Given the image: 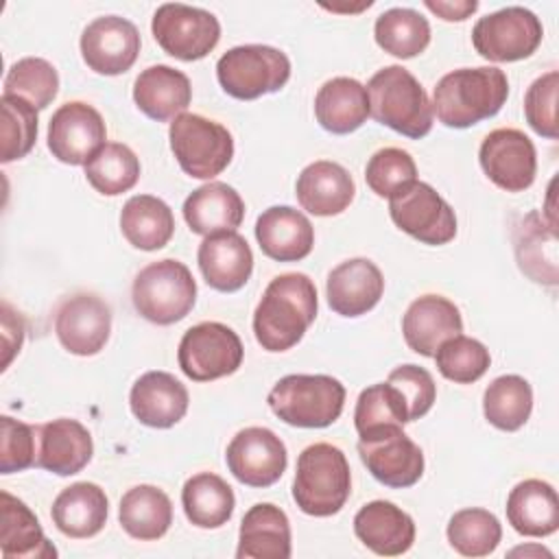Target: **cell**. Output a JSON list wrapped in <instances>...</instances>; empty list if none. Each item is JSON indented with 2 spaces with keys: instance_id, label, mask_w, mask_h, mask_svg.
Wrapping results in <instances>:
<instances>
[{
  "instance_id": "6da1fadb",
  "label": "cell",
  "mask_w": 559,
  "mask_h": 559,
  "mask_svg": "<svg viewBox=\"0 0 559 559\" xmlns=\"http://www.w3.org/2000/svg\"><path fill=\"white\" fill-rule=\"evenodd\" d=\"M317 306V288L306 273L273 277L253 312L255 341L266 352L290 349L312 325Z\"/></svg>"
},
{
  "instance_id": "7a4b0ae2",
  "label": "cell",
  "mask_w": 559,
  "mask_h": 559,
  "mask_svg": "<svg viewBox=\"0 0 559 559\" xmlns=\"http://www.w3.org/2000/svg\"><path fill=\"white\" fill-rule=\"evenodd\" d=\"M509 96V81L500 68H461L439 79L432 92V114L452 129H467L496 116Z\"/></svg>"
},
{
  "instance_id": "3957f363",
  "label": "cell",
  "mask_w": 559,
  "mask_h": 559,
  "mask_svg": "<svg viewBox=\"0 0 559 559\" xmlns=\"http://www.w3.org/2000/svg\"><path fill=\"white\" fill-rule=\"evenodd\" d=\"M369 116L411 138L419 140L432 129V103L421 83L402 66L378 70L367 83Z\"/></svg>"
},
{
  "instance_id": "277c9868",
  "label": "cell",
  "mask_w": 559,
  "mask_h": 559,
  "mask_svg": "<svg viewBox=\"0 0 559 559\" xmlns=\"http://www.w3.org/2000/svg\"><path fill=\"white\" fill-rule=\"evenodd\" d=\"M352 491L345 454L332 443H312L297 459L293 498L306 515L328 518L338 513Z\"/></svg>"
},
{
  "instance_id": "5b68a950",
  "label": "cell",
  "mask_w": 559,
  "mask_h": 559,
  "mask_svg": "<svg viewBox=\"0 0 559 559\" xmlns=\"http://www.w3.org/2000/svg\"><path fill=\"white\" fill-rule=\"evenodd\" d=\"M266 402L288 426L325 428L343 413L345 386L332 376L293 373L275 382Z\"/></svg>"
},
{
  "instance_id": "8992f818",
  "label": "cell",
  "mask_w": 559,
  "mask_h": 559,
  "mask_svg": "<svg viewBox=\"0 0 559 559\" xmlns=\"http://www.w3.org/2000/svg\"><path fill=\"white\" fill-rule=\"evenodd\" d=\"M131 299L146 321L170 325L194 308L197 282L183 262L164 258L146 264L135 275Z\"/></svg>"
},
{
  "instance_id": "52a82bcc",
  "label": "cell",
  "mask_w": 559,
  "mask_h": 559,
  "mask_svg": "<svg viewBox=\"0 0 559 559\" xmlns=\"http://www.w3.org/2000/svg\"><path fill=\"white\" fill-rule=\"evenodd\" d=\"M216 76L225 94L238 100H253L273 94L290 79L288 57L264 44L229 48L216 63Z\"/></svg>"
},
{
  "instance_id": "ba28073f",
  "label": "cell",
  "mask_w": 559,
  "mask_h": 559,
  "mask_svg": "<svg viewBox=\"0 0 559 559\" xmlns=\"http://www.w3.org/2000/svg\"><path fill=\"white\" fill-rule=\"evenodd\" d=\"M170 151L181 170L194 179H214L234 157L231 133L216 120L181 114L168 129Z\"/></svg>"
},
{
  "instance_id": "9c48e42d",
  "label": "cell",
  "mask_w": 559,
  "mask_h": 559,
  "mask_svg": "<svg viewBox=\"0 0 559 559\" xmlns=\"http://www.w3.org/2000/svg\"><path fill=\"white\" fill-rule=\"evenodd\" d=\"M240 336L225 323L203 321L186 330L179 341L177 360L194 382H210L231 376L242 365Z\"/></svg>"
},
{
  "instance_id": "30bf717a",
  "label": "cell",
  "mask_w": 559,
  "mask_h": 559,
  "mask_svg": "<svg viewBox=\"0 0 559 559\" xmlns=\"http://www.w3.org/2000/svg\"><path fill=\"white\" fill-rule=\"evenodd\" d=\"M539 17L524 7H504L480 17L472 31V44L487 61L504 63L531 57L542 44Z\"/></svg>"
},
{
  "instance_id": "8fae6325",
  "label": "cell",
  "mask_w": 559,
  "mask_h": 559,
  "mask_svg": "<svg viewBox=\"0 0 559 559\" xmlns=\"http://www.w3.org/2000/svg\"><path fill=\"white\" fill-rule=\"evenodd\" d=\"M151 31L162 50L181 61L203 59L221 39V24L214 13L179 2L157 7Z\"/></svg>"
},
{
  "instance_id": "7c38bea8",
  "label": "cell",
  "mask_w": 559,
  "mask_h": 559,
  "mask_svg": "<svg viewBox=\"0 0 559 559\" xmlns=\"http://www.w3.org/2000/svg\"><path fill=\"white\" fill-rule=\"evenodd\" d=\"M393 223L424 245H445L456 236V216L448 201L424 181H413L389 199Z\"/></svg>"
},
{
  "instance_id": "4fadbf2b",
  "label": "cell",
  "mask_w": 559,
  "mask_h": 559,
  "mask_svg": "<svg viewBox=\"0 0 559 559\" xmlns=\"http://www.w3.org/2000/svg\"><path fill=\"white\" fill-rule=\"evenodd\" d=\"M358 454L371 476L393 489L411 487L424 474V452L402 426L362 437L358 441Z\"/></svg>"
},
{
  "instance_id": "5bb4252c",
  "label": "cell",
  "mask_w": 559,
  "mask_h": 559,
  "mask_svg": "<svg viewBox=\"0 0 559 559\" xmlns=\"http://www.w3.org/2000/svg\"><path fill=\"white\" fill-rule=\"evenodd\" d=\"M103 116L87 103L61 105L48 122V148L52 157L70 166H85L107 142Z\"/></svg>"
},
{
  "instance_id": "9a60e30c",
  "label": "cell",
  "mask_w": 559,
  "mask_h": 559,
  "mask_svg": "<svg viewBox=\"0 0 559 559\" xmlns=\"http://www.w3.org/2000/svg\"><path fill=\"white\" fill-rule=\"evenodd\" d=\"M225 461L236 480L249 487H271L286 469L284 441L269 428L251 426L240 430L227 445Z\"/></svg>"
},
{
  "instance_id": "2e32d148",
  "label": "cell",
  "mask_w": 559,
  "mask_h": 559,
  "mask_svg": "<svg viewBox=\"0 0 559 559\" xmlns=\"http://www.w3.org/2000/svg\"><path fill=\"white\" fill-rule=\"evenodd\" d=\"M478 159L489 181L507 192H522L535 181V146L520 129L491 131L480 144Z\"/></svg>"
},
{
  "instance_id": "e0dca14e",
  "label": "cell",
  "mask_w": 559,
  "mask_h": 559,
  "mask_svg": "<svg viewBox=\"0 0 559 559\" xmlns=\"http://www.w3.org/2000/svg\"><path fill=\"white\" fill-rule=\"evenodd\" d=\"M140 52V33L120 15H103L90 22L81 35V55L90 70L105 76L127 72Z\"/></svg>"
},
{
  "instance_id": "ac0fdd59",
  "label": "cell",
  "mask_w": 559,
  "mask_h": 559,
  "mask_svg": "<svg viewBox=\"0 0 559 559\" xmlns=\"http://www.w3.org/2000/svg\"><path fill=\"white\" fill-rule=\"evenodd\" d=\"M55 332L70 354L94 356L109 341L111 310L98 295L76 293L59 306Z\"/></svg>"
},
{
  "instance_id": "d6986e66",
  "label": "cell",
  "mask_w": 559,
  "mask_h": 559,
  "mask_svg": "<svg viewBox=\"0 0 559 559\" xmlns=\"http://www.w3.org/2000/svg\"><path fill=\"white\" fill-rule=\"evenodd\" d=\"M199 269L214 290H240L253 271V253L247 240L236 231L205 236L197 251Z\"/></svg>"
},
{
  "instance_id": "ffe728a7",
  "label": "cell",
  "mask_w": 559,
  "mask_h": 559,
  "mask_svg": "<svg viewBox=\"0 0 559 559\" xmlns=\"http://www.w3.org/2000/svg\"><path fill=\"white\" fill-rule=\"evenodd\" d=\"M325 293L328 304L336 314L360 317L380 301L384 277L371 260L352 258L330 271Z\"/></svg>"
},
{
  "instance_id": "44dd1931",
  "label": "cell",
  "mask_w": 559,
  "mask_h": 559,
  "mask_svg": "<svg viewBox=\"0 0 559 559\" xmlns=\"http://www.w3.org/2000/svg\"><path fill=\"white\" fill-rule=\"evenodd\" d=\"M255 240L266 258L297 262L312 251L314 227L304 212L290 205H273L258 216Z\"/></svg>"
},
{
  "instance_id": "7402d4cb",
  "label": "cell",
  "mask_w": 559,
  "mask_h": 559,
  "mask_svg": "<svg viewBox=\"0 0 559 559\" xmlns=\"http://www.w3.org/2000/svg\"><path fill=\"white\" fill-rule=\"evenodd\" d=\"M37 459L35 467L48 469L57 476L79 474L94 454L90 430L76 419H52L37 426Z\"/></svg>"
},
{
  "instance_id": "603a6c76",
  "label": "cell",
  "mask_w": 559,
  "mask_h": 559,
  "mask_svg": "<svg viewBox=\"0 0 559 559\" xmlns=\"http://www.w3.org/2000/svg\"><path fill=\"white\" fill-rule=\"evenodd\" d=\"M463 330L459 308L441 295H424L415 299L404 319L402 332L406 345L421 356H435L439 345Z\"/></svg>"
},
{
  "instance_id": "cb8c5ba5",
  "label": "cell",
  "mask_w": 559,
  "mask_h": 559,
  "mask_svg": "<svg viewBox=\"0 0 559 559\" xmlns=\"http://www.w3.org/2000/svg\"><path fill=\"white\" fill-rule=\"evenodd\" d=\"M188 389L168 371H146L129 393L131 413L151 428H170L188 411Z\"/></svg>"
},
{
  "instance_id": "d4e9b609",
  "label": "cell",
  "mask_w": 559,
  "mask_h": 559,
  "mask_svg": "<svg viewBox=\"0 0 559 559\" xmlns=\"http://www.w3.org/2000/svg\"><path fill=\"white\" fill-rule=\"evenodd\" d=\"M356 537L380 557L404 555L415 542L413 518L389 500H373L354 515Z\"/></svg>"
},
{
  "instance_id": "484cf974",
  "label": "cell",
  "mask_w": 559,
  "mask_h": 559,
  "mask_svg": "<svg viewBox=\"0 0 559 559\" xmlns=\"http://www.w3.org/2000/svg\"><path fill=\"white\" fill-rule=\"evenodd\" d=\"M295 194L306 212L314 216H334L349 207L356 194V183L341 164L319 159L299 173Z\"/></svg>"
},
{
  "instance_id": "4316f807",
  "label": "cell",
  "mask_w": 559,
  "mask_h": 559,
  "mask_svg": "<svg viewBox=\"0 0 559 559\" xmlns=\"http://www.w3.org/2000/svg\"><path fill=\"white\" fill-rule=\"evenodd\" d=\"M190 98V79L181 70L164 63L142 70L133 83V100L138 109L157 122H168L186 114Z\"/></svg>"
},
{
  "instance_id": "83f0119b",
  "label": "cell",
  "mask_w": 559,
  "mask_h": 559,
  "mask_svg": "<svg viewBox=\"0 0 559 559\" xmlns=\"http://www.w3.org/2000/svg\"><path fill=\"white\" fill-rule=\"evenodd\" d=\"M238 559H288L290 557V522L286 513L271 504H253L238 533Z\"/></svg>"
},
{
  "instance_id": "f1b7e54d",
  "label": "cell",
  "mask_w": 559,
  "mask_h": 559,
  "mask_svg": "<svg viewBox=\"0 0 559 559\" xmlns=\"http://www.w3.org/2000/svg\"><path fill=\"white\" fill-rule=\"evenodd\" d=\"M317 122L336 135H345L362 127L369 118L367 87L349 76L325 81L314 96Z\"/></svg>"
},
{
  "instance_id": "f546056e",
  "label": "cell",
  "mask_w": 559,
  "mask_h": 559,
  "mask_svg": "<svg viewBox=\"0 0 559 559\" xmlns=\"http://www.w3.org/2000/svg\"><path fill=\"white\" fill-rule=\"evenodd\" d=\"M183 218L199 236L236 231L245 218V203L231 186L207 181L183 201Z\"/></svg>"
},
{
  "instance_id": "4dcf8cb0",
  "label": "cell",
  "mask_w": 559,
  "mask_h": 559,
  "mask_svg": "<svg viewBox=\"0 0 559 559\" xmlns=\"http://www.w3.org/2000/svg\"><path fill=\"white\" fill-rule=\"evenodd\" d=\"M109 500L96 483H74L66 487L52 502L55 526L74 539L94 537L107 522Z\"/></svg>"
},
{
  "instance_id": "1f68e13d",
  "label": "cell",
  "mask_w": 559,
  "mask_h": 559,
  "mask_svg": "<svg viewBox=\"0 0 559 559\" xmlns=\"http://www.w3.org/2000/svg\"><path fill=\"white\" fill-rule=\"evenodd\" d=\"M507 520L520 535L546 537L559 528V498L539 478L518 483L507 498Z\"/></svg>"
},
{
  "instance_id": "d6a6232c",
  "label": "cell",
  "mask_w": 559,
  "mask_h": 559,
  "mask_svg": "<svg viewBox=\"0 0 559 559\" xmlns=\"http://www.w3.org/2000/svg\"><path fill=\"white\" fill-rule=\"evenodd\" d=\"M0 552L4 559H48L57 548L46 539L35 513L9 491L0 493Z\"/></svg>"
},
{
  "instance_id": "836d02e7",
  "label": "cell",
  "mask_w": 559,
  "mask_h": 559,
  "mask_svg": "<svg viewBox=\"0 0 559 559\" xmlns=\"http://www.w3.org/2000/svg\"><path fill=\"white\" fill-rule=\"evenodd\" d=\"M118 520L133 539H159L173 524V502L155 485H135L120 498Z\"/></svg>"
},
{
  "instance_id": "e575fe53",
  "label": "cell",
  "mask_w": 559,
  "mask_h": 559,
  "mask_svg": "<svg viewBox=\"0 0 559 559\" xmlns=\"http://www.w3.org/2000/svg\"><path fill=\"white\" fill-rule=\"evenodd\" d=\"M122 236L142 251H155L168 245L175 234L173 210L153 194L131 197L120 212Z\"/></svg>"
},
{
  "instance_id": "d590c367",
  "label": "cell",
  "mask_w": 559,
  "mask_h": 559,
  "mask_svg": "<svg viewBox=\"0 0 559 559\" xmlns=\"http://www.w3.org/2000/svg\"><path fill=\"white\" fill-rule=\"evenodd\" d=\"M515 255L522 273L533 282L555 286L557 284V229L544 227V218L537 212L526 214L515 225Z\"/></svg>"
},
{
  "instance_id": "8d00e7d4",
  "label": "cell",
  "mask_w": 559,
  "mask_h": 559,
  "mask_svg": "<svg viewBox=\"0 0 559 559\" xmlns=\"http://www.w3.org/2000/svg\"><path fill=\"white\" fill-rule=\"evenodd\" d=\"M181 504L186 518L199 528L223 526L236 507L231 487L212 472L190 476L181 489Z\"/></svg>"
},
{
  "instance_id": "74e56055",
  "label": "cell",
  "mask_w": 559,
  "mask_h": 559,
  "mask_svg": "<svg viewBox=\"0 0 559 559\" xmlns=\"http://www.w3.org/2000/svg\"><path fill=\"white\" fill-rule=\"evenodd\" d=\"M373 37L384 52L397 59H411L428 48L430 24L419 11L395 7L378 15Z\"/></svg>"
},
{
  "instance_id": "f35d334b",
  "label": "cell",
  "mask_w": 559,
  "mask_h": 559,
  "mask_svg": "<svg viewBox=\"0 0 559 559\" xmlns=\"http://www.w3.org/2000/svg\"><path fill=\"white\" fill-rule=\"evenodd\" d=\"M533 411V389L515 373L496 378L483 395L485 419L498 430H520Z\"/></svg>"
},
{
  "instance_id": "ab89813d",
  "label": "cell",
  "mask_w": 559,
  "mask_h": 559,
  "mask_svg": "<svg viewBox=\"0 0 559 559\" xmlns=\"http://www.w3.org/2000/svg\"><path fill=\"white\" fill-rule=\"evenodd\" d=\"M85 179L90 186L105 194L116 197L131 190L140 179V159L120 142H107L87 164Z\"/></svg>"
},
{
  "instance_id": "60d3db41",
  "label": "cell",
  "mask_w": 559,
  "mask_h": 559,
  "mask_svg": "<svg viewBox=\"0 0 559 559\" xmlns=\"http://www.w3.org/2000/svg\"><path fill=\"white\" fill-rule=\"evenodd\" d=\"M502 539V526L487 509H461L448 522V542L463 557H487Z\"/></svg>"
},
{
  "instance_id": "b9f144b4",
  "label": "cell",
  "mask_w": 559,
  "mask_h": 559,
  "mask_svg": "<svg viewBox=\"0 0 559 559\" xmlns=\"http://www.w3.org/2000/svg\"><path fill=\"white\" fill-rule=\"evenodd\" d=\"M356 430L362 437L380 432L384 428L408 424V408L400 391L389 382H378L360 391L354 411Z\"/></svg>"
},
{
  "instance_id": "7bdbcfd3",
  "label": "cell",
  "mask_w": 559,
  "mask_h": 559,
  "mask_svg": "<svg viewBox=\"0 0 559 559\" xmlns=\"http://www.w3.org/2000/svg\"><path fill=\"white\" fill-rule=\"evenodd\" d=\"M59 92V74L52 63L41 57H24L15 61L7 76L2 94L20 96L35 109H46Z\"/></svg>"
},
{
  "instance_id": "ee69618b",
  "label": "cell",
  "mask_w": 559,
  "mask_h": 559,
  "mask_svg": "<svg viewBox=\"0 0 559 559\" xmlns=\"http://www.w3.org/2000/svg\"><path fill=\"white\" fill-rule=\"evenodd\" d=\"M435 360L439 373L445 380H452L456 384H472L485 376L491 356L480 341L456 334L439 345V349L435 352Z\"/></svg>"
},
{
  "instance_id": "f6af8a7d",
  "label": "cell",
  "mask_w": 559,
  "mask_h": 559,
  "mask_svg": "<svg viewBox=\"0 0 559 559\" xmlns=\"http://www.w3.org/2000/svg\"><path fill=\"white\" fill-rule=\"evenodd\" d=\"M2 107V148L0 159L2 164L22 159L31 153L37 140V109L11 94H2L0 98Z\"/></svg>"
},
{
  "instance_id": "bcb514c9",
  "label": "cell",
  "mask_w": 559,
  "mask_h": 559,
  "mask_svg": "<svg viewBox=\"0 0 559 559\" xmlns=\"http://www.w3.org/2000/svg\"><path fill=\"white\" fill-rule=\"evenodd\" d=\"M417 179V166L413 157L395 146L376 151L365 168L367 186L378 194L391 199L397 190L406 188Z\"/></svg>"
},
{
  "instance_id": "7dc6e473",
  "label": "cell",
  "mask_w": 559,
  "mask_h": 559,
  "mask_svg": "<svg viewBox=\"0 0 559 559\" xmlns=\"http://www.w3.org/2000/svg\"><path fill=\"white\" fill-rule=\"evenodd\" d=\"M557 90L559 72L550 70L535 79L524 96V116L535 133L548 140H557Z\"/></svg>"
},
{
  "instance_id": "c3c4849f",
  "label": "cell",
  "mask_w": 559,
  "mask_h": 559,
  "mask_svg": "<svg viewBox=\"0 0 559 559\" xmlns=\"http://www.w3.org/2000/svg\"><path fill=\"white\" fill-rule=\"evenodd\" d=\"M37 428L9 415L0 417V472L13 474L35 465Z\"/></svg>"
},
{
  "instance_id": "681fc988",
  "label": "cell",
  "mask_w": 559,
  "mask_h": 559,
  "mask_svg": "<svg viewBox=\"0 0 559 559\" xmlns=\"http://www.w3.org/2000/svg\"><path fill=\"white\" fill-rule=\"evenodd\" d=\"M386 382L393 384L404 397L408 408V421L424 417L432 408L437 397V384L424 367L402 365L389 373Z\"/></svg>"
},
{
  "instance_id": "f907efd6",
  "label": "cell",
  "mask_w": 559,
  "mask_h": 559,
  "mask_svg": "<svg viewBox=\"0 0 559 559\" xmlns=\"http://www.w3.org/2000/svg\"><path fill=\"white\" fill-rule=\"evenodd\" d=\"M24 319L20 312H15L7 301H2V349H4V360L2 369L9 367L13 356L20 352L22 341H24Z\"/></svg>"
},
{
  "instance_id": "816d5d0a",
  "label": "cell",
  "mask_w": 559,
  "mask_h": 559,
  "mask_svg": "<svg viewBox=\"0 0 559 559\" xmlns=\"http://www.w3.org/2000/svg\"><path fill=\"white\" fill-rule=\"evenodd\" d=\"M432 13H437L441 20H448V22H461V20H467L476 9H478V2L476 0H467V2H435V0H426L424 2Z\"/></svg>"
},
{
  "instance_id": "f5cc1de1",
  "label": "cell",
  "mask_w": 559,
  "mask_h": 559,
  "mask_svg": "<svg viewBox=\"0 0 559 559\" xmlns=\"http://www.w3.org/2000/svg\"><path fill=\"white\" fill-rule=\"evenodd\" d=\"M526 552H535V555H544V557H548V559H552V555L548 552V550H544V548H515V550H511V555H526Z\"/></svg>"
}]
</instances>
